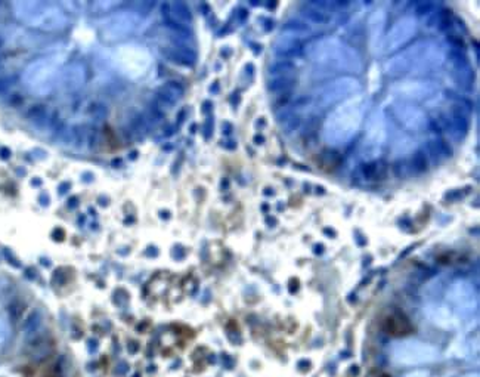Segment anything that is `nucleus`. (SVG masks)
<instances>
[{"label": "nucleus", "mask_w": 480, "mask_h": 377, "mask_svg": "<svg viewBox=\"0 0 480 377\" xmlns=\"http://www.w3.org/2000/svg\"><path fill=\"white\" fill-rule=\"evenodd\" d=\"M446 42L449 43V46L454 47V50H461L464 47V40L457 34H448L446 36Z\"/></svg>", "instance_id": "obj_36"}, {"label": "nucleus", "mask_w": 480, "mask_h": 377, "mask_svg": "<svg viewBox=\"0 0 480 377\" xmlns=\"http://www.w3.org/2000/svg\"><path fill=\"white\" fill-rule=\"evenodd\" d=\"M265 194H274V191H271V189H266V191H265Z\"/></svg>", "instance_id": "obj_45"}, {"label": "nucleus", "mask_w": 480, "mask_h": 377, "mask_svg": "<svg viewBox=\"0 0 480 377\" xmlns=\"http://www.w3.org/2000/svg\"><path fill=\"white\" fill-rule=\"evenodd\" d=\"M238 15H240L241 21H244V19L247 18V15H248V13H247V10H245V9H238Z\"/></svg>", "instance_id": "obj_42"}, {"label": "nucleus", "mask_w": 480, "mask_h": 377, "mask_svg": "<svg viewBox=\"0 0 480 377\" xmlns=\"http://www.w3.org/2000/svg\"><path fill=\"white\" fill-rule=\"evenodd\" d=\"M296 70V64L290 59H281L278 62L272 64L269 68V74L275 76V77H287L288 74H291Z\"/></svg>", "instance_id": "obj_19"}, {"label": "nucleus", "mask_w": 480, "mask_h": 377, "mask_svg": "<svg viewBox=\"0 0 480 377\" xmlns=\"http://www.w3.org/2000/svg\"><path fill=\"white\" fill-rule=\"evenodd\" d=\"M302 125V119L299 116H294L291 114L285 122H284V127H285V132H293L296 129H299Z\"/></svg>", "instance_id": "obj_35"}, {"label": "nucleus", "mask_w": 480, "mask_h": 377, "mask_svg": "<svg viewBox=\"0 0 480 377\" xmlns=\"http://www.w3.org/2000/svg\"><path fill=\"white\" fill-rule=\"evenodd\" d=\"M161 7H162V15L165 16V19H171V21H176L183 25L192 22V13L183 1L162 3Z\"/></svg>", "instance_id": "obj_8"}, {"label": "nucleus", "mask_w": 480, "mask_h": 377, "mask_svg": "<svg viewBox=\"0 0 480 377\" xmlns=\"http://www.w3.org/2000/svg\"><path fill=\"white\" fill-rule=\"evenodd\" d=\"M136 25V18L133 15H121L119 18L113 19L110 25L105 28V36L108 39H117L121 37L123 34L132 31Z\"/></svg>", "instance_id": "obj_9"}, {"label": "nucleus", "mask_w": 480, "mask_h": 377, "mask_svg": "<svg viewBox=\"0 0 480 377\" xmlns=\"http://www.w3.org/2000/svg\"><path fill=\"white\" fill-rule=\"evenodd\" d=\"M129 123H130V129L136 133V135H145L147 130H148V122L144 116L141 114H133L130 119H129Z\"/></svg>", "instance_id": "obj_24"}, {"label": "nucleus", "mask_w": 480, "mask_h": 377, "mask_svg": "<svg viewBox=\"0 0 480 377\" xmlns=\"http://www.w3.org/2000/svg\"><path fill=\"white\" fill-rule=\"evenodd\" d=\"M86 136V144L90 150H95L99 144V130L96 126H89L87 130L84 132Z\"/></svg>", "instance_id": "obj_29"}, {"label": "nucleus", "mask_w": 480, "mask_h": 377, "mask_svg": "<svg viewBox=\"0 0 480 377\" xmlns=\"http://www.w3.org/2000/svg\"><path fill=\"white\" fill-rule=\"evenodd\" d=\"M266 6H268V7H275L277 3H275V1H269V3H266Z\"/></svg>", "instance_id": "obj_44"}, {"label": "nucleus", "mask_w": 480, "mask_h": 377, "mask_svg": "<svg viewBox=\"0 0 480 377\" xmlns=\"http://www.w3.org/2000/svg\"><path fill=\"white\" fill-rule=\"evenodd\" d=\"M395 116L409 130H421L427 125L426 114L415 105L411 104H398L395 107Z\"/></svg>", "instance_id": "obj_5"}, {"label": "nucleus", "mask_w": 480, "mask_h": 377, "mask_svg": "<svg viewBox=\"0 0 480 377\" xmlns=\"http://www.w3.org/2000/svg\"><path fill=\"white\" fill-rule=\"evenodd\" d=\"M320 162L325 169H334L340 162V154L337 151H323L320 156Z\"/></svg>", "instance_id": "obj_28"}, {"label": "nucleus", "mask_w": 480, "mask_h": 377, "mask_svg": "<svg viewBox=\"0 0 480 377\" xmlns=\"http://www.w3.org/2000/svg\"><path fill=\"white\" fill-rule=\"evenodd\" d=\"M263 141H265V138H263L262 135L254 136V142H256V144H263Z\"/></svg>", "instance_id": "obj_43"}, {"label": "nucleus", "mask_w": 480, "mask_h": 377, "mask_svg": "<svg viewBox=\"0 0 480 377\" xmlns=\"http://www.w3.org/2000/svg\"><path fill=\"white\" fill-rule=\"evenodd\" d=\"M427 151L430 154V157L433 159V162H439L440 159H446L452 156V150L451 147L442 141V139H432L427 142Z\"/></svg>", "instance_id": "obj_14"}, {"label": "nucleus", "mask_w": 480, "mask_h": 377, "mask_svg": "<svg viewBox=\"0 0 480 377\" xmlns=\"http://www.w3.org/2000/svg\"><path fill=\"white\" fill-rule=\"evenodd\" d=\"M86 111H87V114H89L90 117H93V119H96V120H104V119H107L108 114H110L108 107H107L105 104L99 102V101H92V102L87 105Z\"/></svg>", "instance_id": "obj_21"}, {"label": "nucleus", "mask_w": 480, "mask_h": 377, "mask_svg": "<svg viewBox=\"0 0 480 377\" xmlns=\"http://www.w3.org/2000/svg\"><path fill=\"white\" fill-rule=\"evenodd\" d=\"M161 53L179 65H194L197 61V53L188 46H164L161 47Z\"/></svg>", "instance_id": "obj_7"}, {"label": "nucleus", "mask_w": 480, "mask_h": 377, "mask_svg": "<svg viewBox=\"0 0 480 377\" xmlns=\"http://www.w3.org/2000/svg\"><path fill=\"white\" fill-rule=\"evenodd\" d=\"M359 89L360 84L355 79H350V77L338 79L331 84L325 86L320 90V93L318 95V104H320L322 107L331 105V104L343 99L344 96H349V95L358 92Z\"/></svg>", "instance_id": "obj_3"}, {"label": "nucleus", "mask_w": 480, "mask_h": 377, "mask_svg": "<svg viewBox=\"0 0 480 377\" xmlns=\"http://www.w3.org/2000/svg\"><path fill=\"white\" fill-rule=\"evenodd\" d=\"M446 18H451V10H449V9H439L438 12H435V13L429 18L427 27H435V28H436L440 22H442L443 19H446Z\"/></svg>", "instance_id": "obj_30"}, {"label": "nucleus", "mask_w": 480, "mask_h": 377, "mask_svg": "<svg viewBox=\"0 0 480 377\" xmlns=\"http://www.w3.org/2000/svg\"><path fill=\"white\" fill-rule=\"evenodd\" d=\"M445 96H446L448 99H451L455 105L464 107V108L469 110V111H472V108H473V102H472L469 98H466L464 95H461V93H457V92L448 89V90H445Z\"/></svg>", "instance_id": "obj_23"}, {"label": "nucleus", "mask_w": 480, "mask_h": 377, "mask_svg": "<svg viewBox=\"0 0 480 377\" xmlns=\"http://www.w3.org/2000/svg\"><path fill=\"white\" fill-rule=\"evenodd\" d=\"M449 61L452 64V70H470V62L467 56L461 50H451L449 52Z\"/></svg>", "instance_id": "obj_22"}, {"label": "nucleus", "mask_w": 480, "mask_h": 377, "mask_svg": "<svg viewBox=\"0 0 480 377\" xmlns=\"http://www.w3.org/2000/svg\"><path fill=\"white\" fill-rule=\"evenodd\" d=\"M386 21H387V15H386L384 10H377L369 16L368 31H369V43H371L372 49L377 47V44H378L383 33H384Z\"/></svg>", "instance_id": "obj_11"}, {"label": "nucleus", "mask_w": 480, "mask_h": 377, "mask_svg": "<svg viewBox=\"0 0 480 377\" xmlns=\"http://www.w3.org/2000/svg\"><path fill=\"white\" fill-rule=\"evenodd\" d=\"M384 329L389 335L392 336H405L409 335L412 327L409 324V321L405 318V315L402 314H392L386 318L384 321Z\"/></svg>", "instance_id": "obj_12"}, {"label": "nucleus", "mask_w": 480, "mask_h": 377, "mask_svg": "<svg viewBox=\"0 0 480 377\" xmlns=\"http://www.w3.org/2000/svg\"><path fill=\"white\" fill-rule=\"evenodd\" d=\"M282 33H287L291 36H303L311 33V27L302 21H287L282 25Z\"/></svg>", "instance_id": "obj_20"}, {"label": "nucleus", "mask_w": 480, "mask_h": 377, "mask_svg": "<svg viewBox=\"0 0 480 377\" xmlns=\"http://www.w3.org/2000/svg\"><path fill=\"white\" fill-rule=\"evenodd\" d=\"M415 28H417V24H415V19L414 18H403L398 21L393 28L389 31V34L386 36V40L383 43V52H392L395 49L400 47L402 44L408 42L412 34L415 33Z\"/></svg>", "instance_id": "obj_4"}, {"label": "nucleus", "mask_w": 480, "mask_h": 377, "mask_svg": "<svg viewBox=\"0 0 480 377\" xmlns=\"http://www.w3.org/2000/svg\"><path fill=\"white\" fill-rule=\"evenodd\" d=\"M15 82L13 77H0V93L6 92Z\"/></svg>", "instance_id": "obj_37"}, {"label": "nucleus", "mask_w": 480, "mask_h": 377, "mask_svg": "<svg viewBox=\"0 0 480 377\" xmlns=\"http://www.w3.org/2000/svg\"><path fill=\"white\" fill-rule=\"evenodd\" d=\"M4 337H6V327H4V324L0 321V343H3Z\"/></svg>", "instance_id": "obj_40"}, {"label": "nucleus", "mask_w": 480, "mask_h": 377, "mask_svg": "<svg viewBox=\"0 0 480 377\" xmlns=\"http://www.w3.org/2000/svg\"><path fill=\"white\" fill-rule=\"evenodd\" d=\"M25 117L36 125H41L49 119V110L44 104H34L27 110Z\"/></svg>", "instance_id": "obj_17"}, {"label": "nucleus", "mask_w": 480, "mask_h": 377, "mask_svg": "<svg viewBox=\"0 0 480 377\" xmlns=\"http://www.w3.org/2000/svg\"><path fill=\"white\" fill-rule=\"evenodd\" d=\"M84 82V70L81 65H71L65 73V84L70 89H76Z\"/></svg>", "instance_id": "obj_18"}, {"label": "nucleus", "mask_w": 480, "mask_h": 377, "mask_svg": "<svg viewBox=\"0 0 480 377\" xmlns=\"http://www.w3.org/2000/svg\"><path fill=\"white\" fill-rule=\"evenodd\" d=\"M395 93H398L403 98L411 99H423L435 92V86L429 82H403L393 86Z\"/></svg>", "instance_id": "obj_6"}, {"label": "nucleus", "mask_w": 480, "mask_h": 377, "mask_svg": "<svg viewBox=\"0 0 480 377\" xmlns=\"http://www.w3.org/2000/svg\"><path fill=\"white\" fill-rule=\"evenodd\" d=\"M362 120V104L358 101L340 105L326 120L325 125V139L332 144L344 142L349 139Z\"/></svg>", "instance_id": "obj_2"}, {"label": "nucleus", "mask_w": 480, "mask_h": 377, "mask_svg": "<svg viewBox=\"0 0 480 377\" xmlns=\"http://www.w3.org/2000/svg\"><path fill=\"white\" fill-rule=\"evenodd\" d=\"M302 47H303L302 42H300L296 36L284 34V36H281L280 39L277 40L274 50H275V53H277L280 58H293V56L300 55Z\"/></svg>", "instance_id": "obj_10"}, {"label": "nucleus", "mask_w": 480, "mask_h": 377, "mask_svg": "<svg viewBox=\"0 0 480 377\" xmlns=\"http://www.w3.org/2000/svg\"><path fill=\"white\" fill-rule=\"evenodd\" d=\"M22 96L19 95V93H12L10 96H9V105L10 107H18V105H21L22 104Z\"/></svg>", "instance_id": "obj_38"}, {"label": "nucleus", "mask_w": 480, "mask_h": 377, "mask_svg": "<svg viewBox=\"0 0 480 377\" xmlns=\"http://www.w3.org/2000/svg\"><path fill=\"white\" fill-rule=\"evenodd\" d=\"M460 195H461V191L454 189V191H451V192L446 194V198H457V197H460Z\"/></svg>", "instance_id": "obj_41"}, {"label": "nucleus", "mask_w": 480, "mask_h": 377, "mask_svg": "<svg viewBox=\"0 0 480 377\" xmlns=\"http://www.w3.org/2000/svg\"><path fill=\"white\" fill-rule=\"evenodd\" d=\"M154 4H156L154 1H139V3H136V6H138L141 10H144L145 13L151 12V9H153Z\"/></svg>", "instance_id": "obj_39"}, {"label": "nucleus", "mask_w": 480, "mask_h": 377, "mask_svg": "<svg viewBox=\"0 0 480 377\" xmlns=\"http://www.w3.org/2000/svg\"><path fill=\"white\" fill-rule=\"evenodd\" d=\"M162 89L164 90H167L174 99H180L182 98V95H183V86L180 83H177V82H167V83L164 84L162 86Z\"/></svg>", "instance_id": "obj_31"}, {"label": "nucleus", "mask_w": 480, "mask_h": 377, "mask_svg": "<svg viewBox=\"0 0 480 377\" xmlns=\"http://www.w3.org/2000/svg\"><path fill=\"white\" fill-rule=\"evenodd\" d=\"M309 55L320 65H325L328 68L332 67L334 71H340L343 68L349 71H359L360 68L359 56L356 52L337 39H325L312 44Z\"/></svg>", "instance_id": "obj_1"}, {"label": "nucleus", "mask_w": 480, "mask_h": 377, "mask_svg": "<svg viewBox=\"0 0 480 377\" xmlns=\"http://www.w3.org/2000/svg\"><path fill=\"white\" fill-rule=\"evenodd\" d=\"M177 102V99H174L167 90H164L162 87H160L159 90H157V93H156V104H157V107L160 108L161 110V107L162 108H170V107H173L174 104Z\"/></svg>", "instance_id": "obj_26"}, {"label": "nucleus", "mask_w": 480, "mask_h": 377, "mask_svg": "<svg viewBox=\"0 0 480 377\" xmlns=\"http://www.w3.org/2000/svg\"><path fill=\"white\" fill-rule=\"evenodd\" d=\"M411 166H412V169H414L417 173L426 172V170L429 169V159H427V156H426L423 151H417V153L412 156Z\"/></svg>", "instance_id": "obj_27"}, {"label": "nucleus", "mask_w": 480, "mask_h": 377, "mask_svg": "<svg viewBox=\"0 0 480 377\" xmlns=\"http://www.w3.org/2000/svg\"><path fill=\"white\" fill-rule=\"evenodd\" d=\"M1 46H3V39L0 37V47H1Z\"/></svg>", "instance_id": "obj_46"}, {"label": "nucleus", "mask_w": 480, "mask_h": 377, "mask_svg": "<svg viewBox=\"0 0 480 377\" xmlns=\"http://www.w3.org/2000/svg\"><path fill=\"white\" fill-rule=\"evenodd\" d=\"M0 67H1V59H0Z\"/></svg>", "instance_id": "obj_47"}, {"label": "nucleus", "mask_w": 480, "mask_h": 377, "mask_svg": "<svg viewBox=\"0 0 480 377\" xmlns=\"http://www.w3.org/2000/svg\"><path fill=\"white\" fill-rule=\"evenodd\" d=\"M296 86V80L290 76L287 77H275L272 80H269L268 83V90L271 93H288L293 87Z\"/></svg>", "instance_id": "obj_16"}, {"label": "nucleus", "mask_w": 480, "mask_h": 377, "mask_svg": "<svg viewBox=\"0 0 480 377\" xmlns=\"http://www.w3.org/2000/svg\"><path fill=\"white\" fill-rule=\"evenodd\" d=\"M40 320H41V314L39 312V311L31 312V314L28 315V318H27L25 324H24V329H25L27 332H31V330L37 329V327H39V324H40Z\"/></svg>", "instance_id": "obj_32"}, {"label": "nucleus", "mask_w": 480, "mask_h": 377, "mask_svg": "<svg viewBox=\"0 0 480 377\" xmlns=\"http://www.w3.org/2000/svg\"><path fill=\"white\" fill-rule=\"evenodd\" d=\"M435 7V3L430 1V0H421V1H417L415 3V12L417 15H426V13H430Z\"/></svg>", "instance_id": "obj_34"}, {"label": "nucleus", "mask_w": 480, "mask_h": 377, "mask_svg": "<svg viewBox=\"0 0 480 377\" xmlns=\"http://www.w3.org/2000/svg\"><path fill=\"white\" fill-rule=\"evenodd\" d=\"M165 27L170 30V31H173V34L176 36V37H179V39H185V37H189L191 36V30L186 27V25H183V24H179V22H176V21H171V19H165Z\"/></svg>", "instance_id": "obj_25"}, {"label": "nucleus", "mask_w": 480, "mask_h": 377, "mask_svg": "<svg viewBox=\"0 0 480 377\" xmlns=\"http://www.w3.org/2000/svg\"><path fill=\"white\" fill-rule=\"evenodd\" d=\"M300 13L305 19H308L309 22H314V24H328L331 19L326 12L320 10L309 3H306L300 7Z\"/></svg>", "instance_id": "obj_13"}, {"label": "nucleus", "mask_w": 480, "mask_h": 377, "mask_svg": "<svg viewBox=\"0 0 480 377\" xmlns=\"http://www.w3.org/2000/svg\"><path fill=\"white\" fill-rule=\"evenodd\" d=\"M362 175L366 179H384L387 176V165L384 162H375V163H366L362 168Z\"/></svg>", "instance_id": "obj_15"}, {"label": "nucleus", "mask_w": 480, "mask_h": 377, "mask_svg": "<svg viewBox=\"0 0 480 377\" xmlns=\"http://www.w3.org/2000/svg\"><path fill=\"white\" fill-rule=\"evenodd\" d=\"M145 119H147V122L150 120L151 123H159V122H161V119H162V111H161L157 105H150V108L147 110Z\"/></svg>", "instance_id": "obj_33"}]
</instances>
